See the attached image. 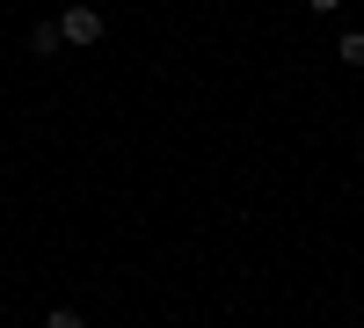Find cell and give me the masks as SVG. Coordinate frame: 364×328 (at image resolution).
Listing matches in <instances>:
<instances>
[{
	"label": "cell",
	"instance_id": "6da1fadb",
	"mask_svg": "<svg viewBox=\"0 0 364 328\" xmlns=\"http://www.w3.org/2000/svg\"><path fill=\"white\" fill-rule=\"evenodd\" d=\"M58 37H66L73 51H87V44H102V8H87V0H73V8L58 15Z\"/></svg>",
	"mask_w": 364,
	"mask_h": 328
},
{
	"label": "cell",
	"instance_id": "3957f363",
	"mask_svg": "<svg viewBox=\"0 0 364 328\" xmlns=\"http://www.w3.org/2000/svg\"><path fill=\"white\" fill-rule=\"evenodd\" d=\"M336 51H343V66H364V29H350V37H343Z\"/></svg>",
	"mask_w": 364,
	"mask_h": 328
},
{
	"label": "cell",
	"instance_id": "7a4b0ae2",
	"mask_svg": "<svg viewBox=\"0 0 364 328\" xmlns=\"http://www.w3.org/2000/svg\"><path fill=\"white\" fill-rule=\"evenodd\" d=\"M58 44H66V37H58V22H37V29H29V51H37V58H58Z\"/></svg>",
	"mask_w": 364,
	"mask_h": 328
},
{
	"label": "cell",
	"instance_id": "277c9868",
	"mask_svg": "<svg viewBox=\"0 0 364 328\" xmlns=\"http://www.w3.org/2000/svg\"><path fill=\"white\" fill-rule=\"evenodd\" d=\"M44 328H87V321H80V307H51V314H44Z\"/></svg>",
	"mask_w": 364,
	"mask_h": 328
},
{
	"label": "cell",
	"instance_id": "5b68a950",
	"mask_svg": "<svg viewBox=\"0 0 364 328\" xmlns=\"http://www.w3.org/2000/svg\"><path fill=\"white\" fill-rule=\"evenodd\" d=\"M306 8H314V15H336V8H343V0H306Z\"/></svg>",
	"mask_w": 364,
	"mask_h": 328
}]
</instances>
